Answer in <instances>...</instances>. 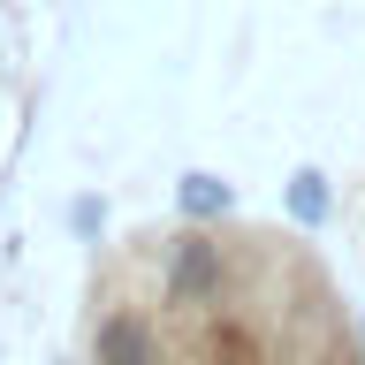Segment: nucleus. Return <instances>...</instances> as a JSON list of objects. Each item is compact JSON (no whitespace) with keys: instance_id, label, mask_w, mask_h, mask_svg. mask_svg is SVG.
<instances>
[{"instance_id":"f257e3e1","label":"nucleus","mask_w":365,"mask_h":365,"mask_svg":"<svg viewBox=\"0 0 365 365\" xmlns=\"http://www.w3.org/2000/svg\"><path fill=\"white\" fill-rule=\"evenodd\" d=\"M221 282H228L221 244L190 228V236L168 251V297H175V304H213V297H221Z\"/></svg>"},{"instance_id":"7ed1b4c3","label":"nucleus","mask_w":365,"mask_h":365,"mask_svg":"<svg viewBox=\"0 0 365 365\" xmlns=\"http://www.w3.org/2000/svg\"><path fill=\"white\" fill-rule=\"evenodd\" d=\"M175 205H182V213H190V221H221L228 205H236V190H228L221 175H182Z\"/></svg>"},{"instance_id":"f03ea898","label":"nucleus","mask_w":365,"mask_h":365,"mask_svg":"<svg viewBox=\"0 0 365 365\" xmlns=\"http://www.w3.org/2000/svg\"><path fill=\"white\" fill-rule=\"evenodd\" d=\"M99 365H160V342H153V319L137 312H107L99 319V342H91Z\"/></svg>"},{"instance_id":"20e7f679","label":"nucleus","mask_w":365,"mask_h":365,"mask_svg":"<svg viewBox=\"0 0 365 365\" xmlns=\"http://www.w3.org/2000/svg\"><path fill=\"white\" fill-rule=\"evenodd\" d=\"M327 175H312V168H304V175H289V213L297 221H327Z\"/></svg>"}]
</instances>
